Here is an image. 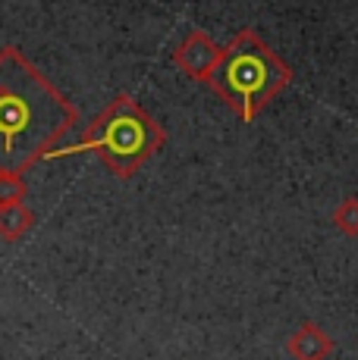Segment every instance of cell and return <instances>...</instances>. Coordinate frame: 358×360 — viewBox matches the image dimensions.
I'll return each mask as SVG.
<instances>
[{
	"label": "cell",
	"mask_w": 358,
	"mask_h": 360,
	"mask_svg": "<svg viewBox=\"0 0 358 360\" xmlns=\"http://www.w3.org/2000/svg\"><path fill=\"white\" fill-rule=\"evenodd\" d=\"M204 82L236 110L239 120L252 122L292 82V72L258 34L245 29L220 51Z\"/></svg>",
	"instance_id": "obj_3"
},
{
	"label": "cell",
	"mask_w": 358,
	"mask_h": 360,
	"mask_svg": "<svg viewBox=\"0 0 358 360\" xmlns=\"http://www.w3.org/2000/svg\"><path fill=\"white\" fill-rule=\"evenodd\" d=\"M73 107L19 47L0 51V172L19 176L70 135Z\"/></svg>",
	"instance_id": "obj_1"
},
{
	"label": "cell",
	"mask_w": 358,
	"mask_h": 360,
	"mask_svg": "<svg viewBox=\"0 0 358 360\" xmlns=\"http://www.w3.org/2000/svg\"><path fill=\"white\" fill-rule=\"evenodd\" d=\"M25 198V182L13 172H0V207L6 204H23Z\"/></svg>",
	"instance_id": "obj_7"
},
{
	"label": "cell",
	"mask_w": 358,
	"mask_h": 360,
	"mask_svg": "<svg viewBox=\"0 0 358 360\" xmlns=\"http://www.w3.org/2000/svg\"><path fill=\"white\" fill-rule=\"evenodd\" d=\"M286 348H289V354H292V360H327L333 354V342H330V338L323 335V329L314 326V323H305L299 332H292Z\"/></svg>",
	"instance_id": "obj_5"
},
{
	"label": "cell",
	"mask_w": 358,
	"mask_h": 360,
	"mask_svg": "<svg viewBox=\"0 0 358 360\" xmlns=\"http://www.w3.org/2000/svg\"><path fill=\"white\" fill-rule=\"evenodd\" d=\"M163 141H167V131L144 113L142 103L129 94H120L101 110V116L88 126L82 141L47 150L41 160H60V157H73L82 150H98L113 176L132 179L163 148Z\"/></svg>",
	"instance_id": "obj_2"
},
{
	"label": "cell",
	"mask_w": 358,
	"mask_h": 360,
	"mask_svg": "<svg viewBox=\"0 0 358 360\" xmlns=\"http://www.w3.org/2000/svg\"><path fill=\"white\" fill-rule=\"evenodd\" d=\"M217 57H220V47L211 44L208 34H202V32H192L189 38L183 41V47L176 51L179 69H183L185 75H192V79H198V82H204L211 75Z\"/></svg>",
	"instance_id": "obj_4"
},
{
	"label": "cell",
	"mask_w": 358,
	"mask_h": 360,
	"mask_svg": "<svg viewBox=\"0 0 358 360\" xmlns=\"http://www.w3.org/2000/svg\"><path fill=\"white\" fill-rule=\"evenodd\" d=\"M32 223H35V217H32L29 207H23V204L0 207V238H6V241L23 238Z\"/></svg>",
	"instance_id": "obj_6"
},
{
	"label": "cell",
	"mask_w": 358,
	"mask_h": 360,
	"mask_svg": "<svg viewBox=\"0 0 358 360\" xmlns=\"http://www.w3.org/2000/svg\"><path fill=\"white\" fill-rule=\"evenodd\" d=\"M333 223L340 226L346 235H358V200L349 198L340 204V210L333 213Z\"/></svg>",
	"instance_id": "obj_8"
}]
</instances>
